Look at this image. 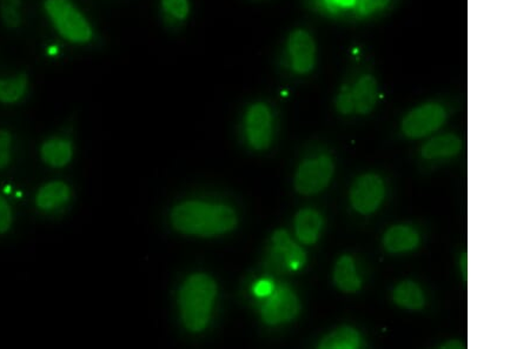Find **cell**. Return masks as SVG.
Instances as JSON below:
<instances>
[{
  "instance_id": "1",
  "label": "cell",
  "mask_w": 530,
  "mask_h": 349,
  "mask_svg": "<svg viewBox=\"0 0 530 349\" xmlns=\"http://www.w3.org/2000/svg\"><path fill=\"white\" fill-rule=\"evenodd\" d=\"M171 222L180 233L213 237L233 231L237 226V215L227 205L186 201L172 209Z\"/></svg>"
},
{
  "instance_id": "2",
  "label": "cell",
  "mask_w": 530,
  "mask_h": 349,
  "mask_svg": "<svg viewBox=\"0 0 530 349\" xmlns=\"http://www.w3.org/2000/svg\"><path fill=\"white\" fill-rule=\"evenodd\" d=\"M216 296V282L208 274H193L183 282L179 288L178 304L180 318L186 329L198 333L206 329Z\"/></svg>"
},
{
  "instance_id": "3",
  "label": "cell",
  "mask_w": 530,
  "mask_h": 349,
  "mask_svg": "<svg viewBox=\"0 0 530 349\" xmlns=\"http://www.w3.org/2000/svg\"><path fill=\"white\" fill-rule=\"evenodd\" d=\"M44 11L62 38L73 44H87L94 31L86 16L71 0H44Z\"/></svg>"
},
{
  "instance_id": "4",
  "label": "cell",
  "mask_w": 530,
  "mask_h": 349,
  "mask_svg": "<svg viewBox=\"0 0 530 349\" xmlns=\"http://www.w3.org/2000/svg\"><path fill=\"white\" fill-rule=\"evenodd\" d=\"M333 175L334 164L331 158L322 156L304 161L294 176V189L303 196L318 194L327 189Z\"/></svg>"
},
{
  "instance_id": "5",
  "label": "cell",
  "mask_w": 530,
  "mask_h": 349,
  "mask_svg": "<svg viewBox=\"0 0 530 349\" xmlns=\"http://www.w3.org/2000/svg\"><path fill=\"white\" fill-rule=\"evenodd\" d=\"M447 113L443 106L439 104H426L419 106L404 118L402 131L407 137L418 139L426 137L445 123Z\"/></svg>"
},
{
  "instance_id": "6",
  "label": "cell",
  "mask_w": 530,
  "mask_h": 349,
  "mask_svg": "<svg viewBox=\"0 0 530 349\" xmlns=\"http://www.w3.org/2000/svg\"><path fill=\"white\" fill-rule=\"evenodd\" d=\"M300 312V303L296 294L288 288L274 289L263 304L261 315L267 325L276 326L279 323L292 321Z\"/></svg>"
},
{
  "instance_id": "7",
  "label": "cell",
  "mask_w": 530,
  "mask_h": 349,
  "mask_svg": "<svg viewBox=\"0 0 530 349\" xmlns=\"http://www.w3.org/2000/svg\"><path fill=\"white\" fill-rule=\"evenodd\" d=\"M385 198V185L377 174H364L353 183L351 203L360 215H371L380 208Z\"/></svg>"
},
{
  "instance_id": "8",
  "label": "cell",
  "mask_w": 530,
  "mask_h": 349,
  "mask_svg": "<svg viewBox=\"0 0 530 349\" xmlns=\"http://www.w3.org/2000/svg\"><path fill=\"white\" fill-rule=\"evenodd\" d=\"M307 263V256L300 246L294 244L286 231H276L272 235L271 266L278 271L296 272Z\"/></svg>"
},
{
  "instance_id": "9",
  "label": "cell",
  "mask_w": 530,
  "mask_h": 349,
  "mask_svg": "<svg viewBox=\"0 0 530 349\" xmlns=\"http://www.w3.org/2000/svg\"><path fill=\"white\" fill-rule=\"evenodd\" d=\"M245 134L253 150H267L272 139V118L267 105L259 102L249 109L245 117Z\"/></svg>"
},
{
  "instance_id": "10",
  "label": "cell",
  "mask_w": 530,
  "mask_h": 349,
  "mask_svg": "<svg viewBox=\"0 0 530 349\" xmlns=\"http://www.w3.org/2000/svg\"><path fill=\"white\" fill-rule=\"evenodd\" d=\"M288 49L294 72L304 75L314 69L316 45L307 31L297 29L293 32L289 38Z\"/></svg>"
},
{
  "instance_id": "11",
  "label": "cell",
  "mask_w": 530,
  "mask_h": 349,
  "mask_svg": "<svg viewBox=\"0 0 530 349\" xmlns=\"http://www.w3.org/2000/svg\"><path fill=\"white\" fill-rule=\"evenodd\" d=\"M71 199V189L68 183L54 180L46 183L37 191L35 203L43 212H54L64 207Z\"/></svg>"
},
{
  "instance_id": "12",
  "label": "cell",
  "mask_w": 530,
  "mask_h": 349,
  "mask_svg": "<svg viewBox=\"0 0 530 349\" xmlns=\"http://www.w3.org/2000/svg\"><path fill=\"white\" fill-rule=\"evenodd\" d=\"M40 157L47 166L62 168L70 164L73 157L72 142L65 138H51L40 147Z\"/></svg>"
},
{
  "instance_id": "13",
  "label": "cell",
  "mask_w": 530,
  "mask_h": 349,
  "mask_svg": "<svg viewBox=\"0 0 530 349\" xmlns=\"http://www.w3.org/2000/svg\"><path fill=\"white\" fill-rule=\"evenodd\" d=\"M322 227V216L315 209H302L294 218V231L298 240L304 245H314L319 240Z\"/></svg>"
},
{
  "instance_id": "14",
  "label": "cell",
  "mask_w": 530,
  "mask_h": 349,
  "mask_svg": "<svg viewBox=\"0 0 530 349\" xmlns=\"http://www.w3.org/2000/svg\"><path fill=\"white\" fill-rule=\"evenodd\" d=\"M418 233L410 226H393L383 238V245L390 253L410 252L418 248Z\"/></svg>"
},
{
  "instance_id": "15",
  "label": "cell",
  "mask_w": 530,
  "mask_h": 349,
  "mask_svg": "<svg viewBox=\"0 0 530 349\" xmlns=\"http://www.w3.org/2000/svg\"><path fill=\"white\" fill-rule=\"evenodd\" d=\"M352 92L357 113L368 115V113L373 111L378 97L377 82L374 77H362Z\"/></svg>"
},
{
  "instance_id": "16",
  "label": "cell",
  "mask_w": 530,
  "mask_h": 349,
  "mask_svg": "<svg viewBox=\"0 0 530 349\" xmlns=\"http://www.w3.org/2000/svg\"><path fill=\"white\" fill-rule=\"evenodd\" d=\"M28 73L0 78V104L13 105L23 101L29 91Z\"/></svg>"
},
{
  "instance_id": "17",
  "label": "cell",
  "mask_w": 530,
  "mask_h": 349,
  "mask_svg": "<svg viewBox=\"0 0 530 349\" xmlns=\"http://www.w3.org/2000/svg\"><path fill=\"white\" fill-rule=\"evenodd\" d=\"M334 281L338 289L344 293L360 291V278L356 273L355 263L352 256H344L336 264L334 271Z\"/></svg>"
},
{
  "instance_id": "18",
  "label": "cell",
  "mask_w": 530,
  "mask_h": 349,
  "mask_svg": "<svg viewBox=\"0 0 530 349\" xmlns=\"http://www.w3.org/2000/svg\"><path fill=\"white\" fill-rule=\"evenodd\" d=\"M461 141L454 134L440 135L422 147V157L426 160L452 157L461 150Z\"/></svg>"
},
{
  "instance_id": "19",
  "label": "cell",
  "mask_w": 530,
  "mask_h": 349,
  "mask_svg": "<svg viewBox=\"0 0 530 349\" xmlns=\"http://www.w3.org/2000/svg\"><path fill=\"white\" fill-rule=\"evenodd\" d=\"M393 297L396 304L406 310L419 311L426 304L425 294L419 286L412 281H403L397 285Z\"/></svg>"
},
{
  "instance_id": "20",
  "label": "cell",
  "mask_w": 530,
  "mask_h": 349,
  "mask_svg": "<svg viewBox=\"0 0 530 349\" xmlns=\"http://www.w3.org/2000/svg\"><path fill=\"white\" fill-rule=\"evenodd\" d=\"M360 346V336L352 327H341L327 334L319 344L322 349H356Z\"/></svg>"
},
{
  "instance_id": "21",
  "label": "cell",
  "mask_w": 530,
  "mask_h": 349,
  "mask_svg": "<svg viewBox=\"0 0 530 349\" xmlns=\"http://www.w3.org/2000/svg\"><path fill=\"white\" fill-rule=\"evenodd\" d=\"M0 20L9 29L20 28L23 24V0H0Z\"/></svg>"
},
{
  "instance_id": "22",
  "label": "cell",
  "mask_w": 530,
  "mask_h": 349,
  "mask_svg": "<svg viewBox=\"0 0 530 349\" xmlns=\"http://www.w3.org/2000/svg\"><path fill=\"white\" fill-rule=\"evenodd\" d=\"M13 137L10 131L0 128V171L5 170L12 161Z\"/></svg>"
},
{
  "instance_id": "23",
  "label": "cell",
  "mask_w": 530,
  "mask_h": 349,
  "mask_svg": "<svg viewBox=\"0 0 530 349\" xmlns=\"http://www.w3.org/2000/svg\"><path fill=\"white\" fill-rule=\"evenodd\" d=\"M161 5L170 16L177 20H184L189 14V2L187 0H161Z\"/></svg>"
},
{
  "instance_id": "24",
  "label": "cell",
  "mask_w": 530,
  "mask_h": 349,
  "mask_svg": "<svg viewBox=\"0 0 530 349\" xmlns=\"http://www.w3.org/2000/svg\"><path fill=\"white\" fill-rule=\"evenodd\" d=\"M13 225V211L9 201L0 196V234L9 232Z\"/></svg>"
},
{
  "instance_id": "25",
  "label": "cell",
  "mask_w": 530,
  "mask_h": 349,
  "mask_svg": "<svg viewBox=\"0 0 530 349\" xmlns=\"http://www.w3.org/2000/svg\"><path fill=\"white\" fill-rule=\"evenodd\" d=\"M337 111L342 115H351L355 111V102H353L352 92L348 87L342 88L341 93L336 99Z\"/></svg>"
},
{
  "instance_id": "26",
  "label": "cell",
  "mask_w": 530,
  "mask_h": 349,
  "mask_svg": "<svg viewBox=\"0 0 530 349\" xmlns=\"http://www.w3.org/2000/svg\"><path fill=\"white\" fill-rule=\"evenodd\" d=\"M360 13L368 14L375 11L385 9L389 0H356Z\"/></svg>"
},
{
  "instance_id": "27",
  "label": "cell",
  "mask_w": 530,
  "mask_h": 349,
  "mask_svg": "<svg viewBox=\"0 0 530 349\" xmlns=\"http://www.w3.org/2000/svg\"><path fill=\"white\" fill-rule=\"evenodd\" d=\"M274 289L275 286L272 284V281L267 280V279H262V280H259L253 285V292L257 297L262 299V297L270 296V294L274 292Z\"/></svg>"
},
{
  "instance_id": "28",
  "label": "cell",
  "mask_w": 530,
  "mask_h": 349,
  "mask_svg": "<svg viewBox=\"0 0 530 349\" xmlns=\"http://www.w3.org/2000/svg\"><path fill=\"white\" fill-rule=\"evenodd\" d=\"M442 348H445V349H462V348H466V345L462 344L461 341L459 340H452V341H449V343L443 345V346H442Z\"/></svg>"
},
{
  "instance_id": "29",
  "label": "cell",
  "mask_w": 530,
  "mask_h": 349,
  "mask_svg": "<svg viewBox=\"0 0 530 349\" xmlns=\"http://www.w3.org/2000/svg\"><path fill=\"white\" fill-rule=\"evenodd\" d=\"M329 3L340 7H352L356 0H329Z\"/></svg>"
},
{
  "instance_id": "30",
  "label": "cell",
  "mask_w": 530,
  "mask_h": 349,
  "mask_svg": "<svg viewBox=\"0 0 530 349\" xmlns=\"http://www.w3.org/2000/svg\"><path fill=\"white\" fill-rule=\"evenodd\" d=\"M462 266H463V274H465V279H467V256H463Z\"/></svg>"
},
{
  "instance_id": "31",
  "label": "cell",
  "mask_w": 530,
  "mask_h": 349,
  "mask_svg": "<svg viewBox=\"0 0 530 349\" xmlns=\"http://www.w3.org/2000/svg\"><path fill=\"white\" fill-rule=\"evenodd\" d=\"M324 2H327V3H329V0H324Z\"/></svg>"
}]
</instances>
